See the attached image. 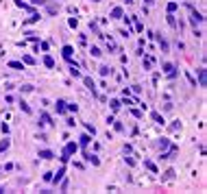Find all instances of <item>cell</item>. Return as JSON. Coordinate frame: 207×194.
Here are the masks:
<instances>
[{
    "label": "cell",
    "instance_id": "39",
    "mask_svg": "<svg viewBox=\"0 0 207 194\" xmlns=\"http://www.w3.org/2000/svg\"><path fill=\"white\" fill-rule=\"evenodd\" d=\"M65 124H68V127H74L77 122H74V118H68V120H65Z\"/></svg>",
    "mask_w": 207,
    "mask_h": 194
},
{
    "label": "cell",
    "instance_id": "42",
    "mask_svg": "<svg viewBox=\"0 0 207 194\" xmlns=\"http://www.w3.org/2000/svg\"><path fill=\"white\" fill-rule=\"evenodd\" d=\"M94 2H100V0H94Z\"/></svg>",
    "mask_w": 207,
    "mask_h": 194
},
{
    "label": "cell",
    "instance_id": "22",
    "mask_svg": "<svg viewBox=\"0 0 207 194\" xmlns=\"http://www.w3.org/2000/svg\"><path fill=\"white\" fill-rule=\"evenodd\" d=\"M109 105H111V111H118V109H120V105H122V103H120V100H118V98H114V100H109Z\"/></svg>",
    "mask_w": 207,
    "mask_h": 194
},
{
    "label": "cell",
    "instance_id": "38",
    "mask_svg": "<svg viewBox=\"0 0 207 194\" xmlns=\"http://www.w3.org/2000/svg\"><path fill=\"white\" fill-rule=\"evenodd\" d=\"M131 114H133L135 118H142V111H137V109H131Z\"/></svg>",
    "mask_w": 207,
    "mask_h": 194
},
{
    "label": "cell",
    "instance_id": "8",
    "mask_svg": "<svg viewBox=\"0 0 207 194\" xmlns=\"http://www.w3.org/2000/svg\"><path fill=\"white\" fill-rule=\"evenodd\" d=\"M199 85L201 87L207 85V72H205V68H199Z\"/></svg>",
    "mask_w": 207,
    "mask_h": 194
},
{
    "label": "cell",
    "instance_id": "24",
    "mask_svg": "<svg viewBox=\"0 0 207 194\" xmlns=\"http://www.w3.org/2000/svg\"><path fill=\"white\" fill-rule=\"evenodd\" d=\"M98 72H100V77H109V74H111V68H109V66H100Z\"/></svg>",
    "mask_w": 207,
    "mask_h": 194
},
{
    "label": "cell",
    "instance_id": "3",
    "mask_svg": "<svg viewBox=\"0 0 207 194\" xmlns=\"http://www.w3.org/2000/svg\"><path fill=\"white\" fill-rule=\"evenodd\" d=\"M61 55H63V59H65V61H70V63H72V55H74V48H72V46H68V44H65L63 48H61Z\"/></svg>",
    "mask_w": 207,
    "mask_h": 194
},
{
    "label": "cell",
    "instance_id": "13",
    "mask_svg": "<svg viewBox=\"0 0 207 194\" xmlns=\"http://www.w3.org/2000/svg\"><path fill=\"white\" fill-rule=\"evenodd\" d=\"M55 109H57V114H65V100H57V103H55Z\"/></svg>",
    "mask_w": 207,
    "mask_h": 194
},
{
    "label": "cell",
    "instance_id": "33",
    "mask_svg": "<svg viewBox=\"0 0 207 194\" xmlns=\"http://www.w3.org/2000/svg\"><path fill=\"white\" fill-rule=\"evenodd\" d=\"M85 129H87V133H89V135H96V129H94L89 122H85Z\"/></svg>",
    "mask_w": 207,
    "mask_h": 194
},
{
    "label": "cell",
    "instance_id": "21",
    "mask_svg": "<svg viewBox=\"0 0 207 194\" xmlns=\"http://www.w3.org/2000/svg\"><path fill=\"white\" fill-rule=\"evenodd\" d=\"M89 52H92V57H102V50L98 48V46H92Z\"/></svg>",
    "mask_w": 207,
    "mask_h": 194
},
{
    "label": "cell",
    "instance_id": "31",
    "mask_svg": "<svg viewBox=\"0 0 207 194\" xmlns=\"http://www.w3.org/2000/svg\"><path fill=\"white\" fill-rule=\"evenodd\" d=\"M177 9H179V5H177V2H168V13H174Z\"/></svg>",
    "mask_w": 207,
    "mask_h": 194
},
{
    "label": "cell",
    "instance_id": "15",
    "mask_svg": "<svg viewBox=\"0 0 207 194\" xmlns=\"http://www.w3.org/2000/svg\"><path fill=\"white\" fill-rule=\"evenodd\" d=\"M15 5L20 7V9H24V11H29V13H35V11H33V7H29L26 2H22V0H15Z\"/></svg>",
    "mask_w": 207,
    "mask_h": 194
},
{
    "label": "cell",
    "instance_id": "37",
    "mask_svg": "<svg viewBox=\"0 0 207 194\" xmlns=\"http://www.w3.org/2000/svg\"><path fill=\"white\" fill-rule=\"evenodd\" d=\"M39 48L46 52V50H48V42H42V44H39Z\"/></svg>",
    "mask_w": 207,
    "mask_h": 194
},
{
    "label": "cell",
    "instance_id": "10",
    "mask_svg": "<svg viewBox=\"0 0 207 194\" xmlns=\"http://www.w3.org/2000/svg\"><path fill=\"white\" fill-rule=\"evenodd\" d=\"M39 120H42V122H39V127H48V124H52V118H50L48 114H46V111H42Z\"/></svg>",
    "mask_w": 207,
    "mask_h": 194
},
{
    "label": "cell",
    "instance_id": "6",
    "mask_svg": "<svg viewBox=\"0 0 207 194\" xmlns=\"http://www.w3.org/2000/svg\"><path fill=\"white\" fill-rule=\"evenodd\" d=\"M109 17H114V20H120V17H124V9L122 7H114L111 9V15Z\"/></svg>",
    "mask_w": 207,
    "mask_h": 194
},
{
    "label": "cell",
    "instance_id": "16",
    "mask_svg": "<svg viewBox=\"0 0 207 194\" xmlns=\"http://www.w3.org/2000/svg\"><path fill=\"white\" fill-rule=\"evenodd\" d=\"M37 157H42V159H52L55 153H52V151H39V155H37Z\"/></svg>",
    "mask_w": 207,
    "mask_h": 194
},
{
    "label": "cell",
    "instance_id": "2",
    "mask_svg": "<svg viewBox=\"0 0 207 194\" xmlns=\"http://www.w3.org/2000/svg\"><path fill=\"white\" fill-rule=\"evenodd\" d=\"M164 74H166L168 79H174V77H177V68L172 66V63H164Z\"/></svg>",
    "mask_w": 207,
    "mask_h": 194
},
{
    "label": "cell",
    "instance_id": "29",
    "mask_svg": "<svg viewBox=\"0 0 207 194\" xmlns=\"http://www.w3.org/2000/svg\"><path fill=\"white\" fill-rule=\"evenodd\" d=\"M20 109L24 114H31V107H29V103H24V100H20Z\"/></svg>",
    "mask_w": 207,
    "mask_h": 194
},
{
    "label": "cell",
    "instance_id": "34",
    "mask_svg": "<svg viewBox=\"0 0 207 194\" xmlns=\"http://www.w3.org/2000/svg\"><path fill=\"white\" fill-rule=\"evenodd\" d=\"M168 24H170V26H177V20H174L172 13H168Z\"/></svg>",
    "mask_w": 207,
    "mask_h": 194
},
{
    "label": "cell",
    "instance_id": "28",
    "mask_svg": "<svg viewBox=\"0 0 207 194\" xmlns=\"http://www.w3.org/2000/svg\"><path fill=\"white\" fill-rule=\"evenodd\" d=\"M22 63H29V66H35V59L31 57V55H24V57H22Z\"/></svg>",
    "mask_w": 207,
    "mask_h": 194
},
{
    "label": "cell",
    "instance_id": "11",
    "mask_svg": "<svg viewBox=\"0 0 207 194\" xmlns=\"http://www.w3.org/2000/svg\"><path fill=\"white\" fill-rule=\"evenodd\" d=\"M155 39H157V44H159V48H162V52H168V42L162 37V35H155Z\"/></svg>",
    "mask_w": 207,
    "mask_h": 194
},
{
    "label": "cell",
    "instance_id": "18",
    "mask_svg": "<svg viewBox=\"0 0 207 194\" xmlns=\"http://www.w3.org/2000/svg\"><path fill=\"white\" fill-rule=\"evenodd\" d=\"M44 66L46 68H55V59L50 57V55H46V57H44Z\"/></svg>",
    "mask_w": 207,
    "mask_h": 194
},
{
    "label": "cell",
    "instance_id": "14",
    "mask_svg": "<svg viewBox=\"0 0 207 194\" xmlns=\"http://www.w3.org/2000/svg\"><path fill=\"white\" fill-rule=\"evenodd\" d=\"M70 74H72L74 79H81V77H83L81 72H79V68H77V63H72V66H70Z\"/></svg>",
    "mask_w": 207,
    "mask_h": 194
},
{
    "label": "cell",
    "instance_id": "1",
    "mask_svg": "<svg viewBox=\"0 0 207 194\" xmlns=\"http://www.w3.org/2000/svg\"><path fill=\"white\" fill-rule=\"evenodd\" d=\"M77 151H79V144L77 142H68V144H65V149H63V153H61V157H59L61 164H65V161L70 159V155H74Z\"/></svg>",
    "mask_w": 207,
    "mask_h": 194
},
{
    "label": "cell",
    "instance_id": "5",
    "mask_svg": "<svg viewBox=\"0 0 207 194\" xmlns=\"http://www.w3.org/2000/svg\"><path fill=\"white\" fill-rule=\"evenodd\" d=\"M190 22H192V24H201V22H203V15H201L199 11H194L192 7H190Z\"/></svg>",
    "mask_w": 207,
    "mask_h": 194
},
{
    "label": "cell",
    "instance_id": "19",
    "mask_svg": "<svg viewBox=\"0 0 207 194\" xmlns=\"http://www.w3.org/2000/svg\"><path fill=\"white\" fill-rule=\"evenodd\" d=\"M144 166H146V168H148L150 172H155V174H159V170H157V166H155L153 161H148V159H146V161H144Z\"/></svg>",
    "mask_w": 207,
    "mask_h": 194
},
{
    "label": "cell",
    "instance_id": "32",
    "mask_svg": "<svg viewBox=\"0 0 207 194\" xmlns=\"http://www.w3.org/2000/svg\"><path fill=\"white\" fill-rule=\"evenodd\" d=\"M144 68H146V70L153 68V59H150V57H144Z\"/></svg>",
    "mask_w": 207,
    "mask_h": 194
},
{
    "label": "cell",
    "instance_id": "26",
    "mask_svg": "<svg viewBox=\"0 0 207 194\" xmlns=\"http://www.w3.org/2000/svg\"><path fill=\"white\" fill-rule=\"evenodd\" d=\"M168 146H170V140H168V137H162V140H159V149H168Z\"/></svg>",
    "mask_w": 207,
    "mask_h": 194
},
{
    "label": "cell",
    "instance_id": "9",
    "mask_svg": "<svg viewBox=\"0 0 207 194\" xmlns=\"http://www.w3.org/2000/svg\"><path fill=\"white\" fill-rule=\"evenodd\" d=\"M83 157H85V161H89L92 166H100V159H98L96 155H92V153H85Z\"/></svg>",
    "mask_w": 207,
    "mask_h": 194
},
{
    "label": "cell",
    "instance_id": "7",
    "mask_svg": "<svg viewBox=\"0 0 207 194\" xmlns=\"http://www.w3.org/2000/svg\"><path fill=\"white\" fill-rule=\"evenodd\" d=\"M89 142H92V135H89V133H83V135L79 137V146H81V149L89 146Z\"/></svg>",
    "mask_w": 207,
    "mask_h": 194
},
{
    "label": "cell",
    "instance_id": "27",
    "mask_svg": "<svg viewBox=\"0 0 207 194\" xmlns=\"http://www.w3.org/2000/svg\"><path fill=\"white\" fill-rule=\"evenodd\" d=\"M9 146H11V142H9V140H7V137H5V140H2V142H0V153H5V151L9 149Z\"/></svg>",
    "mask_w": 207,
    "mask_h": 194
},
{
    "label": "cell",
    "instance_id": "40",
    "mask_svg": "<svg viewBox=\"0 0 207 194\" xmlns=\"http://www.w3.org/2000/svg\"><path fill=\"white\" fill-rule=\"evenodd\" d=\"M144 2H146V5H153V2H155V0H144Z\"/></svg>",
    "mask_w": 207,
    "mask_h": 194
},
{
    "label": "cell",
    "instance_id": "41",
    "mask_svg": "<svg viewBox=\"0 0 207 194\" xmlns=\"http://www.w3.org/2000/svg\"><path fill=\"white\" fill-rule=\"evenodd\" d=\"M131 2H133V0H127V5H131Z\"/></svg>",
    "mask_w": 207,
    "mask_h": 194
},
{
    "label": "cell",
    "instance_id": "17",
    "mask_svg": "<svg viewBox=\"0 0 207 194\" xmlns=\"http://www.w3.org/2000/svg\"><path fill=\"white\" fill-rule=\"evenodd\" d=\"M9 68H13V70H24V63H22V61H9Z\"/></svg>",
    "mask_w": 207,
    "mask_h": 194
},
{
    "label": "cell",
    "instance_id": "25",
    "mask_svg": "<svg viewBox=\"0 0 207 194\" xmlns=\"http://www.w3.org/2000/svg\"><path fill=\"white\" fill-rule=\"evenodd\" d=\"M162 179H164V181H170V179H174V170H172V168H170V170H166Z\"/></svg>",
    "mask_w": 207,
    "mask_h": 194
},
{
    "label": "cell",
    "instance_id": "30",
    "mask_svg": "<svg viewBox=\"0 0 207 194\" xmlns=\"http://www.w3.org/2000/svg\"><path fill=\"white\" fill-rule=\"evenodd\" d=\"M150 116H153V120H155V122H157V124H164V118H162V116H159L157 111H153V114H150Z\"/></svg>",
    "mask_w": 207,
    "mask_h": 194
},
{
    "label": "cell",
    "instance_id": "12",
    "mask_svg": "<svg viewBox=\"0 0 207 194\" xmlns=\"http://www.w3.org/2000/svg\"><path fill=\"white\" fill-rule=\"evenodd\" d=\"M63 174H65V168H59V170H57V174H55V177H52L50 181L55 183V186H57V183H59V181L63 179Z\"/></svg>",
    "mask_w": 207,
    "mask_h": 194
},
{
    "label": "cell",
    "instance_id": "35",
    "mask_svg": "<svg viewBox=\"0 0 207 194\" xmlns=\"http://www.w3.org/2000/svg\"><path fill=\"white\" fill-rule=\"evenodd\" d=\"M114 127H116V131H124V127H122V122H116V120H114Z\"/></svg>",
    "mask_w": 207,
    "mask_h": 194
},
{
    "label": "cell",
    "instance_id": "23",
    "mask_svg": "<svg viewBox=\"0 0 207 194\" xmlns=\"http://www.w3.org/2000/svg\"><path fill=\"white\" fill-rule=\"evenodd\" d=\"M131 17H133V20H135V31H137V33H142V31H144V24H142V22L137 20V15H131Z\"/></svg>",
    "mask_w": 207,
    "mask_h": 194
},
{
    "label": "cell",
    "instance_id": "4",
    "mask_svg": "<svg viewBox=\"0 0 207 194\" xmlns=\"http://www.w3.org/2000/svg\"><path fill=\"white\" fill-rule=\"evenodd\" d=\"M83 79V83H85V87L92 92L94 96H98V92H96V85H94V81H92V77H81Z\"/></svg>",
    "mask_w": 207,
    "mask_h": 194
},
{
    "label": "cell",
    "instance_id": "36",
    "mask_svg": "<svg viewBox=\"0 0 207 194\" xmlns=\"http://www.w3.org/2000/svg\"><path fill=\"white\" fill-rule=\"evenodd\" d=\"M46 2V0H31V5H35V7H42Z\"/></svg>",
    "mask_w": 207,
    "mask_h": 194
},
{
    "label": "cell",
    "instance_id": "20",
    "mask_svg": "<svg viewBox=\"0 0 207 194\" xmlns=\"http://www.w3.org/2000/svg\"><path fill=\"white\" fill-rule=\"evenodd\" d=\"M44 5H46V11H48L50 15H55V13L59 11V7H55V5H48V2H44Z\"/></svg>",
    "mask_w": 207,
    "mask_h": 194
}]
</instances>
